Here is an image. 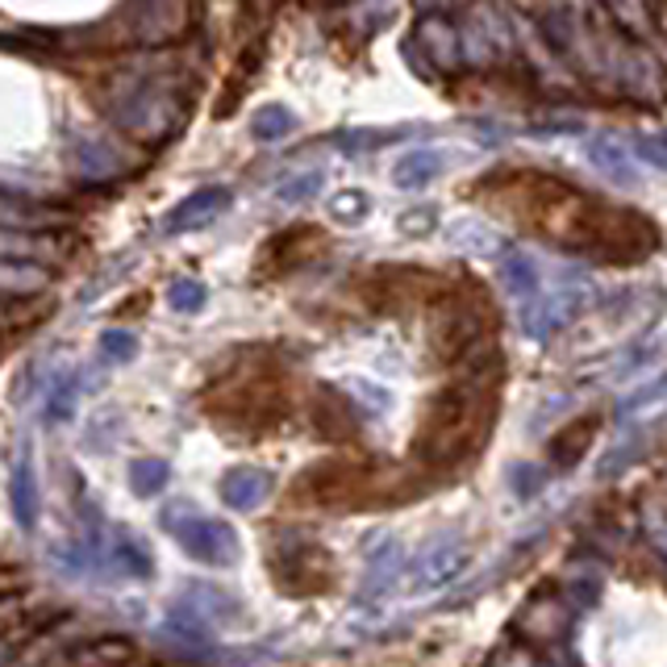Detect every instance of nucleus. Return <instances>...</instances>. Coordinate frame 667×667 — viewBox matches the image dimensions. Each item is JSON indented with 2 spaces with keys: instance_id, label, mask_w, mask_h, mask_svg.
<instances>
[{
  "instance_id": "7ed1b4c3",
  "label": "nucleus",
  "mask_w": 667,
  "mask_h": 667,
  "mask_svg": "<svg viewBox=\"0 0 667 667\" xmlns=\"http://www.w3.org/2000/svg\"><path fill=\"white\" fill-rule=\"evenodd\" d=\"M230 205V192L221 189V184H214V189H196L192 196H184L171 214H167V230L171 234H189V230H201V226H209L221 209Z\"/></svg>"
},
{
  "instance_id": "6e6552de",
  "label": "nucleus",
  "mask_w": 667,
  "mask_h": 667,
  "mask_svg": "<svg viewBox=\"0 0 667 667\" xmlns=\"http://www.w3.org/2000/svg\"><path fill=\"white\" fill-rule=\"evenodd\" d=\"M109 568L121 575H134V580H143L150 575V550H146L143 538H134L130 530H113V538H109Z\"/></svg>"
},
{
  "instance_id": "412c9836",
  "label": "nucleus",
  "mask_w": 667,
  "mask_h": 667,
  "mask_svg": "<svg viewBox=\"0 0 667 667\" xmlns=\"http://www.w3.org/2000/svg\"><path fill=\"white\" fill-rule=\"evenodd\" d=\"M505 280H509V288L513 292H534V267L525 259H509V267H505Z\"/></svg>"
},
{
  "instance_id": "f257e3e1",
  "label": "nucleus",
  "mask_w": 667,
  "mask_h": 667,
  "mask_svg": "<svg viewBox=\"0 0 667 667\" xmlns=\"http://www.w3.org/2000/svg\"><path fill=\"white\" fill-rule=\"evenodd\" d=\"M167 530L180 547L189 550L192 559L201 563H217V568H230L239 559V534L226 522H214V518H201L192 505H171L163 513Z\"/></svg>"
},
{
  "instance_id": "f3484780",
  "label": "nucleus",
  "mask_w": 667,
  "mask_h": 667,
  "mask_svg": "<svg viewBox=\"0 0 667 667\" xmlns=\"http://www.w3.org/2000/svg\"><path fill=\"white\" fill-rule=\"evenodd\" d=\"M317 192H322V175H317V171H305V175H296L292 184H280L276 196H280L284 205H301V201H313Z\"/></svg>"
},
{
  "instance_id": "dca6fc26",
  "label": "nucleus",
  "mask_w": 667,
  "mask_h": 667,
  "mask_svg": "<svg viewBox=\"0 0 667 667\" xmlns=\"http://www.w3.org/2000/svg\"><path fill=\"white\" fill-rule=\"evenodd\" d=\"M205 284L201 280H175L171 284V292H167V301H171V310L175 313H196L201 305H205Z\"/></svg>"
},
{
  "instance_id": "5701e85b",
  "label": "nucleus",
  "mask_w": 667,
  "mask_h": 667,
  "mask_svg": "<svg viewBox=\"0 0 667 667\" xmlns=\"http://www.w3.org/2000/svg\"><path fill=\"white\" fill-rule=\"evenodd\" d=\"M4 659H9V651H4V646H0V664H4Z\"/></svg>"
},
{
  "instance_id": "6ab92c4d",
  "label": "nucleus",
  "mask_w": 667,
  "mask_h": 667,
  "mask_svg": "<svg viewBox=\"0 0 667 667\" xmlns=\"http://www.w3.org/2000/svg\"><path fill=\"white\" fill-rule=\"evenodd\" d=\"M38 217L34 209H25L22 201H13V196H0V230H29Z\"/></svg>"
},
{
  "instance_id": "a211bd4d",
  "label": "nucleus",
  "mask_w": 667,
  "mask_h": 667,
  "mask_svg": "<svg viewBox=\"0 0 667 667\" xmlns=\"http://www.w3.org/2000/svg\"><path fill=\"white\" fill-rule=\"evenodd\" d=\"M100 351H105V359H113V363H125V359H134V351H138V338L130 330H105Z\"/></svg>"
},
{
  "instance_id": "9d476101",
  "label": "nucleus",
  "mask_w": 667,
  "mask_h": 667,
  "mask_svg": "<svg viewBox=\"0 0 667 667\" xmlns=\"http://www.w3.org/2000/svg\"><path fill=\"white\" fill-rule=\"evenodd\" d=\"M9 500H13L17 522L29 530L34 518H38V484H34V468H29V459H17V472H13V484H9Z\"/></svg>"
},
{
  "instance_id": "f8f14e48",
  "label": "nucleus",
  "mask_w": 667,
  "mask_h": 667,
  "mask_svg": "<svg viewBox=\"0 0 667 667\" xmlns=\"http://www.w3.org/2000/svg\"><path fill=\"white\" fill-rule=\"evenodd\" d=\"M167 480H171V468H167L163 459H138V463L130 468V484H134L138 497H155V493H163Z\"/></svg>"
},
{
  "instance_id": "2eb2a0df",
  "label": "nucleus",
  "mask_w": 667,
  "mask_h": 667,
  "mask_svg": "<svg viewBox=\"0 0 667 667\" xmlns=\"http://www.w3.org/2000/svg\"><path fill=\"white\" fill-rule=\"evenodd\" d=\"M292 125H296V118H292L288 109H263L259 118L251 121L255 138H263V143H271V138H284Z\"/></svg>"
},
{
  "instance_id": "4be33fe9",
  "label": "nucleus",
  "mask_w": 667,
  "mask_h": 667,
  "mask_svg": "<svg viewBox=\"0 0 667 667\" xmlns=\"http://www.w3.org/2000/svg\"><path fill=\"white\" fill-rule=\"evenodd\" d=\"M651 538H655V547L667 555V518H651Z\"/></svg>"
},
{
  "instance_id": "4468645a",
  "label": "nucleus",
  "mask_w": 667,
  "mask_h": 667,
  "mask_svg": "<svg viewBox=\"0 0 667 667\" xmlns=\"http://www.w3.org/2000/svg\"><path fill=\"white\" fill-rule=\"evenodd\" d=\"M47 246L43 239H34V234H25V230H0V259H29L34 255H43Z\"/></svg>"
},
{
  "instance_id": "39448f33",
  "label": "nucleus",
  "mask_w": 667,
  "mask_h": 667,
  "mask_svg": "<svg viewBox=\"0 0 667 667\" xmlns=\"http://www.w3.org/2000/svg\"><path fill=\"white\" fill-rule=\"evenodd\" d=\"M72 167H75V175H80V180L100 184V180H113V175H121L125 159H121L118 150L105 143V138L84 134V138H75V146H72Z\"/></svg>"
},
{
  "instance_id": "423d86ee",
  "label": "nucleus",
  "mask_w": 667,
  "mask_h": 667,
  "mask_svg": "<svg viewBox=\"0 0 667 667\" xmlns=\"http://www.w3.org/2000/svg\"><path fill=\"white\" fill-rule=\"evenodd\" d=\"M463 568V547L454 543V538H438V543H429L422 550V559H417V568H413V584L417 589H438V584H447L454 580Z\"/></svg>"
},
{
  "instance_id": "aec40b11",
  "label": "nucleus",
  "mask_w": 667,
  "mask_h": 667,
  "mask_svg": "<svg viewBox=\"0 0 667 667\" xmlns=\"http://www.w3.org/2000/svg\"><path fill=\"white\" fill-rule=\"evenodd\" d=\"M363 214H367V196H363V192H342V196H333V217H338V221H359Z\"/></svg>"
},
{
  "instance_id": "0eeeda50",
  "label": "nucleus",
  "mask_w": 667,
  "mask_h": 667,
  "mask_svg": "<svg viewBox=\"0 0 667 667\" xmlns=\"http://www.w3.org/2000/svg\"><path fill=\"white\" fill-rule=\"evenodd\" d=\"M271 493V476L267 472H255V468H234L230 476L221 480V500L239 513H255L263 500Z\"/></svg>"
},
{
  "instance_id": "f03ea898",
  "label": "nucleus",
  "mask_w": 667,
  "mask_h": 667,
  "mask_svg": "<svg viewBox=\"0 0 667 667\" xmlns=\"http://www.w3.org/2000/svg\"><path fill=\"white\" fill-rule=\"evenodd\" d=\"M175 113H180V105H175V96L163 93V88H134V93H125L113 100V118L125 134H134V138H143V143H159L171 134V125H175Z\"/></svg>"
},
{
  "instance_id": "ddd939ff",
  "label": "nucleus",
  "mask_w": 667,
  "mask_h": 667,
  "mask_svg": "<svg viewBox=\"0 0 667 667\" xmlns=\"http://www.w3.org/2000/svg\"><path fill=\"white\" fill-rule=\"evenodd\" d=\"M75 401H80V380L75 376H63L47 388V422H68L75 413Z\"/></svg>"
},
{
  "instance_id": "20e7f679",
  "label": "nucleus",
  "mask_w": 667,
  "mask_h": 667,
  "mask_svg": "<svg viewBox=\"0 0 667 667\" xmlns=\"http://www.w3.org/2000/svg\"><path fill=\"white\" fill-rule=\"evenodd\" d=\"M184 29V0H143L138 4V22L134 34L146 47H159L167 38H175Z\"/></svg>"
},
{
  "instance_id": "1a4fd4ad",
  "label": "nucleus",
  "mask_w": 667,
  "mask_h": 667,
  "mask_svg": "<svg viewBox=\"0 0 667 667\" xmlns=\"http://www.w3.org/2000/svg\"><path fill=\"white\" fill-rule=\"evenodd\" d=\"M47 267H38V263L0 259V292H9V296H34L47 288Z\"/></svg>"
},
{
  "instance_id": "9b49d317",
  "label": "nucleus",
  "mask_w": 667,
  "mask_h": 667,
  "mask_svg": "<svg viewBox=\"0 0 667 667\" xmlns=\"http://www.w3.org/2000/svg\"><path fill=\"white\" fill-rule=\"evenodd\" d=\"M438 175V155L434 150H409L405 159L397 163V184L401 189H422Z\"/></svg>"
}]
</instances>
